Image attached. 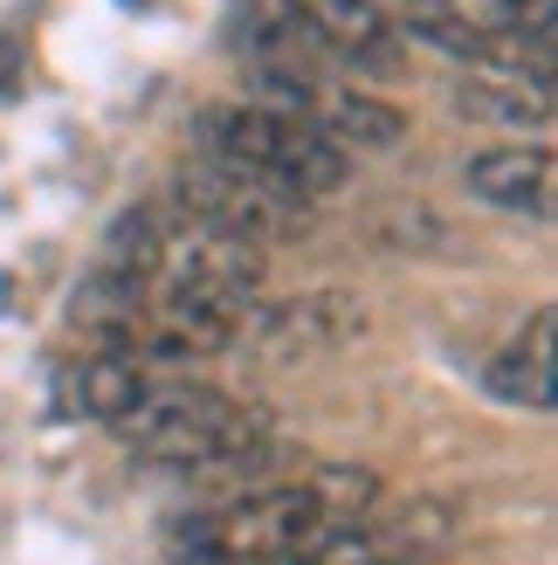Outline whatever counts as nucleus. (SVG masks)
<instances>
[{"instance_id":"0eeeda50","label":"nucleus","mask_w":558,"mask_h":565,"mask_svg":"<svg viewBox=\"0 0 558 565\" xmlns=\"http://www.w3.org/2000/svg\"><path fill=\"white\" fill-rule=\"evenodd\" d=\"M551 338H558V318H551V310H538V318L490 359V373H483L490 401L532 407V414H551L558 407V345H551Z\"/></svg>"},{"instance_id":"423d86ee","label":"nucleus","mask_w":558,"mask_h":565,"mask_svg":"<svg viewBox=\"0 0 558 565\" xmlns=\"http://www.w3.org/2000/svg\"><path fill=\"white\" fill-rule=\"evenodd\" d=\"M55 393H63V407L83 414V420H118L146 401V359L125 352V345H90L76 365H63V380H55Z\"/></svg>"},{"instance_id":"39448f33","label":"nucleus","mask_w":558,"mask_h":565,"mask_svg":"<svg viewBox=\"0 0 558 565\" xmlns=\"http://www.w3.org/2000/svg\"><path fill=\"white\" fill-rule=\"evenodd\" d=\"M297 21L311 28L318 55H339L366 76H400V35L373 0H297Z\"/></svg>"},{"instance_id":"20e7f679","label":"nucleus","mask_w":558,"mask_h":565,"mask_svg":"<svg viewBox=\"0 0 558 565\" xmlns=\"http://www.w3.org/2000/svg\"><path fill=\"white\" fill-rule=\"evenodd\" d=\"M180 207L186 221H201V228H221V235H242V242H297L303 235V201L290 193H276L269 180H248L235 166H193L180 173Z\"/></svg>"},{"instance_id":"f03ea898","label":"nucleus","mask_w":558,"mask_h":565,"mask_svg":"<svg viewBox=\"0 0 558 565\" xmlns=\"http://www.w3.org/2000/svg\"><path fill=\"white\" fill-rule=\"evenodd\" d=\"M193 138H201V152L214 166L269 180L276 193H290V201H331V193L352 180L345 146H331L318 125L262 110V104H207L201 118H193Z\"/></svg>"},{"instance_id":"f8f14e48","label":"nucleus","mask_w":558,"mask_h":565,"mask_svg":"<svg viewBox=\"0 0 558 565\" xmlns=\"http://www.w3.org/2000/svg\"><path fill=\"white\" fill-rule=\"evenodd\" d=\"M455 110L462 118H496V125H545V97L524 104V90H483V83H462Z\"/></svg>"},{"instance_id":"9d476101","label":"nucleus","mask_w":558,"mask_h":565,"mask_svg":"<svg viewBox=\"0 0 558 565\" xmlns=\"http://www.w3.org/2000/svg\"><path fill=\"white\" fill-rule=\"evenodd\" d=\"M400 14H386V21H400L414 42H428L441 55H455V63L469 70H483V49H490V28L476 14H462V0H394Z\"/></svg>"},{"instance_id":"7ed1b4c3","label":"nucleus","mask_w":558,"mask_h":565,"mask_svg":"<svg viewBox=\"0 0 558 565\" xmlns=\"http://www.w3.org/2000/svg\"><path fill=\"white\" fill-rule=\"evenodd\" d=\"M125 448H138L146 462H180V469H242L269 462V420L256 407L228 401L214 386H173L152 393L118 420Z\"/></svg>"},{"instance_id":"1a4fd4ad","label":"nucleus","mask_w":558,"mask_h":565,"mask_svg":"<svg viewBox=\"0 0 558 565\" xmlns=\"http://www.w3.org/2000/svg\"><path fill=\"white\" fill-rule=\"evenodd\" d=\"M469 193L511 214H551V152L545 146H490L469 159Z\"/></svg>"},{"instance_id":"6e6552de","label":"nucleus","mask_w":558,"mask_h":565,"mask_svg":"<svg viewBox=\"0 0 558 565\" xmlns=\"http://www.w3.org/2000/svg\"><path fill=\"white\" fill-rule=\"evenodd\" d=\"M303 125H318L331 146H358V152H386L407 138V110L386 104L373 90H345V83H318L303 104Z\"/></svg>"},{"instance_id":"f257e3e1","label":"nucleus","mask_w":558,"mask_h":565,"mask_svg":"<svg viewBox=\"0 0 558 565\" xmlns=\"http://www.w3.org/2000/svg\"><path fill=\"white\" fill-rule=\"evenodd\" d=\"M331 531H345L331 518V503L303 483H262V490H242L214 511H186L165 545H173L180 565H290L303 552H318Z\"/></svg>"},{"instance_id":"9b49d317","label":"nucleus","mask_w":558,"mask_h":565,"mask_svg":"<svg viewBox=\"0 0 558 565\" xmlns=\"http://www.w3.org/2000/svg\"><path fill=\"white\" fill-rule=\"evenodd\" d=\"M366 324V310H352L339 290H318L311 303H290L262 324L269 345H290V352H318V345H345V338Z\"/></svg>"},{"instance_id":"ddd939ff","label":"nucleus","mask_w":558,"mask_h":565,"mask_svg":"<svg viewBox=\"0 0 558 565\" xmlns=\"http://www.w3.org/2000/svg\"><path fill=\"white\" fill-rule=\"evenodd\" d=\"M21 90V42L14 35H0V97Z\"/></svg>"}]
</instances>
